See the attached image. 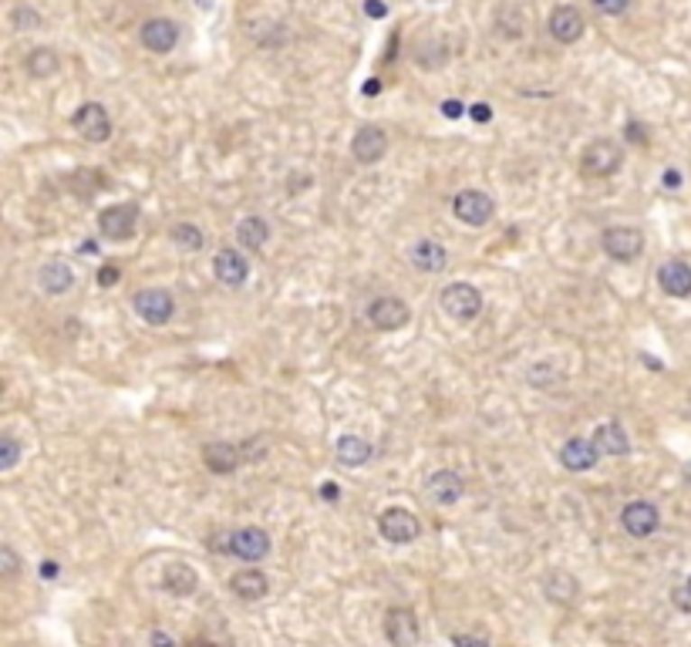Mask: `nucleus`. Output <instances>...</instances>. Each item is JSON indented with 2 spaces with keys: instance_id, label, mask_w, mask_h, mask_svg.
<instances>
[{
  "instance_id": "1",
  "label": "nucleus",
  "mask_w": 691,
  "mask_h": 647,
  "mask_svg": "<svg viewBox=\"0 0 691 647\" xmlns=\"http://www.w3.org/2000/svg\"><path fill=\"white\" fill-rule=\"evenodd\" d=\"M378 533L388 540V543H415L419 540V533H422V522H419V516L415 513H409V509H401V506H392V509H384L382 516H378Z\"/></svg>"
},
{
  "instance_id": "2",
  "label": "nucleus",
  "mask_w": 691,
  "mask_h": 647,
  "mask_svg": "<svg viewBox=\"0 0 691 647\" xmlns=\"http://www.w3.org/2000/svg\"><path fill=\"white\" fill-rule=\"evenodd\" d=\"M601 246L611 260L631 263V260H638L640 250H644V236H640V229L634 226H611L601 233Z\"/></svg>"
},
{
  "instance_id": "3",
  "label": "nucleus",
  "mask_w": 691,
  "mask_h": 647,
  "mask_svg": "<svg viewBox=\"0 0 691 647\" xmlns=\"http://www.w3.org/2000/svg\"><path fill=\"white\" fill-rule=\"evenodd\" d=\"M442 307L452 320H475L483 310V293L473 283H448L442 291Z\"/></svg>"
},
{
  "instance_id": "4",
  "label": "nucleus",
  "mask_w": 691,
  "mask_h": 647,
  "mask_svg": "<svg viewBox=\"0 0 691 647\" xmlns=\"http://www.w3.org/2000/svg\"><path fill=\"white\" fill-rule=\"evenodd\" d=\"M621 162H624V153H621V145L611 139H597L584 149V172H587V176H597V179L614 176L617 169H621Z\"/></svg>"
},
{
  "instance_id": "5",
  "label": "nucleus",
  "mask_w": 691,
  "mask_h": 647,
  "mask_svg": "<svg viewBox=\"0 0 691 647\" xmlns=\"http://www.w3.org/2000/svg\"><path fill=\"white\" fill-rule=\"evenodd\" d=\"M621 526H624V533L634 536V540H648V536L661 526V513L654 503L648 499H634L628 506L621 509Z\"/></svg>"
},
{
  "instance_id": "6",
  "label": "nucleus",
  "mask_w": 691,
  "mask_h": 647,
  "mask_svg": "<svg viewBox=\"0 0 691 647\" xmlns=\"http://www.w3.org/2000/svg\"><path fill=\"white\" fill-rule=\"evenodd\" d=\"M452 213H456V219H462L465 226H486L489 219L496 216V203L489 199L486 192L465 189L452 199Z\"/></svg>"
},
{
  "instance_id": "7",
  "label": "nucleus",
  "mask_w": 691,
  "mask_h": 647,
  "mask_svg": "<svg viewBox=\"0 0 691 647\" xmlns=\"http://www.w3.org/2000/svg\"><path fill=\"white\" fill-rule=\"evenodd\" d=\"M132 307L145 324H155V328L169 324L172 314H176V300H172L169 291H139L132 297Z\"/></svg>"
},
{
  "instance_id": "8",
  "label": "nucleus",
  "mask_w": 691,
  "mask_h": 647,
  "mask_svg": "<svg viewBox=\"0 0 691 647\" xmlns=\"http://www.w3.org/2000/svg\"><path fill=\"white\" fill-rule=\"evenodd\" d=\"M139 41L145 51L152 54H169L180 44V24L169 21V17H152L139 27Z\"/></svg>"
},
{
  "instance_id": "9",
  "label": "nucleus",
  "mask_w": 691,
  "mask_h": 647,
  "mask_svg": "<svg viewBox=\"0 0 691 647\" xmlns=\"http://www.w3.org/2000/svg\"><path fill=\"white\" fill-rule=\"evenodd\" d=\"M270 553V536L260 526H244L230 533V557L244 559V563H260Z\"/></svg>"
},
{
  "instance_id": "10",
  "label": "nucleus",
  "mask_w": 691,
  "mask_h": 647,
  "mask_svg": "<svg viewBox=\"0 0 691 647\" xmlns=\"http://www.w3.org/2000/svg\"><path fill=\"white\" fill-rule=\"evenodd\" d=\"M71 122H75V128L81 132V139H88V142L112 139V118H108V112H105L98 102H85L75 112Z\"/></svg>"
},
{
  "instance_id": "11",
  "label": "nucleus",
  "mask_w": 691,
  "mask_h": 647,
  "mask_svg": "<svg viewBox=\"0 0 691 647\" xmlns=\"http://www.w3.org/2000/svg\"><path fill=\"white\" fill-rule=\"evenodd\" d=\"M139 226V209L128 203H118V206H108L102 209L98 216V229H102V236L108 240H128L132 233Z\"/></svg>"
},
{
  "instance_id": "12",
  "label": "nucleus",
  "mask_w": 691,
  "mask_h": 647,
  "mask_svg": "<svg viewBox=\"0 0 691 647\" xmlns=\"http://www.w3.org/2000/svg\"><path fill=\"white\" fill-rule=\"evenodd\" d=\"M547 27H550V34L560 44H574V41L584 38V14L576 11L574 4H560V7H553L550 17H547Z\"/></svg>"
},
{
  "instance_id": "13",
  "label": "nucleus",
  "mask_w": 691,
  "mask_h": 647,
  "mask_svg": "<svg viewBox=\"0 0 691 647\" xmlns=\"http://www.w3.org/2000/svg\"><path fill=\"white\" fill-rule=\"evenodd\" d=\"M411 318V310L405 300H398V297H378L368 304V320H372L378 330H398L405 328Z\"/></svg>"
},
{
  "instance_id": "14",
  "label": "nucleus",
  "mask_w": 691,
  "mask_h": 647,
  "mask_svg": "<svg viewBox=\"0 0 691 647\" xmlns=\"http://www.w3.org/2000/svg\"><path fill=\"white\" fill-rule=\"evenodd\" d=\"M384 153H388V135H384V128L378 125H364L358 135H355V142H351V155H355V162L361 165L382 162Z\"/></svg>"
},
{
  "instance_id": "15",
  "label": "nucleus",
  "mask_w": 691,
  "mask_h": 647,
  "mask_svg": "<svg viewBox=\"0 0 691 647\" xmlns=\"http://www.w3.org/2000/svg\"><path fill=\"white\" fill-rule=\"evenodd\" d=\"M465 493V485L462 479L456 476L452 469H438L428 476V483H425V495H428V503H436V506H456Z\"/></svg>"
},
{
  "instance_id": "16",
  "label": "nucleus",
  "mask_w": 691,
  "mask_h": 647,
  "mask_svg": "<svg viewBox=\"0 0 691 647\" xmlns=\"http://www.w3.org/2000/svg\"><path fill=\"white\" fill-rule=\"evenodd\" d=\"M213 273L226 287H244L246 277H250V263H246V256L240 250H219L213 256Z\"/></svg>"
},
{
  "instance_id": "17",
  "label": "nucleus",
  "mask_w": 691,
  "mask_h": 647,
  "mask_svg": "<svg viewBox=\"0 0 691 647\" xmlns=\"http://www.w3.org/2000/svg\"><path fill=\"white\" fill-rule=\"evenodd\" d=\"M658 287L668 297H691V267L685 260H668L658 267Z\"/></svg>"
},
{
  "instance_id": "18",
  "label": "nucleus",
  "mask_w": 691,
  "mask_h": 647,
  "mask_svg": "<svg viewBox=\"0 0 691 647\" xmlns=\"http://www.w3.org/2000/svg\"><path fill=\"white\" fill-rule=\"evenodd\" d=\"M384 634H388V641L398 647L415 644V641H419L415 614H411V610H401V607H392L388 610V617H384Z\"/></svg>"
},
{
  "instance_id": "19",
  "label": "nucleus",
  "mask_w": 691,
  "mask_h": 647,
  "mask_svg": "<svg viewBox=\"0 0 691 647\" xmlns=\"http://www.w3.org/2000/svg\"><path fill=\"white\" fill-rule=\"evenodd\" d=\"M597 458H601V452H597L594 439H570V442L560 448V462H564V469H570V472L594 469Z\"/></svg>"
},
{
  "instance_id": "20",
  "label": "nucleus",
  "mask_w": 691,
  "mask_h": 647,
  "mask_svg": "<svg viewBox=\"0 0 691 647\" xmlns=\"http://www.w3.org/2000/svg\"><path fill=\"white\" fill-rule=\"evenodd\" d=\"M240 458L244 452L230 442H209L203 448V462L209 472H217V476H230V472L240 469Z\"/></svg>"
},
{
  "instance_id": "21",
  "label": "nucleus",
  "mask_w": 691,
  "mask_h": 647,
  "mask_svg": "<svg viewBox=\"0 0 691 647\" xmlns=\"http://www.w3.org/2000/svg\"><path fill=\"white\" fill-rule=\"evenodd\" d=\"M409 256H411V263H415V270H422V273H442L448 263L446 246L436 240H419L411 246Z\"/></svg>"
},
{
  "instance_id": "22",
  "label": "nucleus",
  "mask_w": 691,
  "mask_h": 647,
  "mask_svg": "<svg viewBox=\"0 0 691 647\" xmlns=\"http://www.w3.org/2000/svg\"><path fill=\"white\" fill-rule=\"evenodd\" d=\"M38 283H41V291L51 293V297L68 293L71 287H75V270L68 267L64 260H51V263H44V267H41Z\"/></svg>"
},
{
  "instance_id": "23",
  "label": "nucleus",
  "mask_w": 691,
  "mask_h": 647,
  "mask_svg": "<svg viewBox=\"0 0 691 647\" xmlns=\"http://www.w3.org/2000/svg\"><path fill=\"white\" fill-rule=\"evenodd\" d=\"M196 587H199V573L186 567V563H169L166 570H162V590L172 596H189L196 594Z\"/></svg>"
},
{
  "instance_id": "24",
  "label": "nucleus",
  "mask_w": 691,
  "mask_h": 647,
  "mask_svg": "<svg viewBox=\"0 0 691 647\" xmlns=\"http://www.w3.org/2000/svg\"><path fill=\"white\" fill-rule=\"evenodd\" d=\"M594 445H597V452L601 456H628L631 452V442H628V431L614 425V421H607V425H597L594 429Z\"/></svg>"
},
{
  "instance_id": "25",
  "label": "nucleus",
  "mask_w": 691,
  "mask_h": 647,
  "mask_svg": "<svg viewBox=\"0 0 691 647\" xmlns=\"http://www.w3.org/2000/svg\"><path fill=\"white\" fill-rule=\"evenodd\" d=\"M230 590L240 600H260V596H267L270 580L263 570H240L230 577Z\"/></svg>"
},
{
  "instance_id": "26",
  "label": "nucleus",
  "mask_w": 691,
  "mask_h": 647,
  "mask_svg": "<svg viewBox=\"0 0 691 647\" xmlns=\"http://www.w3.org/2000/svg\"><path fill=\"white\" fill-rule=\"evenodd\" d=\"M334 452H337V462L345 469H358V466H364L372 458V445L364 442L361 435H341L337 445H334Z\"/></svg>"
},
{
  "instance_id": "27",
  "label": "nucleus",
  "mask_w": 691,
  "mask_h": 647,
  "mask_svg": "<svg viewBox=\"0 0 691 647\" xmlns=\"http://www.w3.org/2000/svg\"><path fill=\"white\" fill-rule=\"evenodd\" d=\"M270 240V223L263 216H244L236 223V243H244V250H263Z\"/></svg>"
},
{
  "instance_id": "28",
  "label": "nucleus",
  "mask_w": 691,
  "mask_h": 647,
  "mask_svg": "<svg viewBox=\"0 0 691 647\" xmlns=\"http://www.w3.org/2000/svg\"><path fill=\"white\" fill-rule=\"evenodd\" d=\"M543 590H547V596H550V600H557V604H570V600L580 594L576 580L570 577V573H564V570H553L550 577L543 580Z\"/></svg>"
},
{
  "instance_id": "29",
  "label": "nucleus",
  "mask_w": 691,
  "mask_h": 647,
  "mask_svg": "<svg viewBox=\"0 0 691 647\" xmlns=\"http://www.w3.org/2000/svg\"><path fill=\"white\" fill-rule=\"evenodd\" d=\"M27 75L31 78H38V81H44V78H51L54 71H58V54L51 51V48H34V51L27 54Z\"/></svg>"
},
{
  "instance_id": "30",
  "label": "nucleus",
  "mask_w": 691,
  "mask_h": 647,
  "mask_svg": "<svg viewBox=\"0 0 691 647\" xmlns=\"http://www.w3.org/2000/svg\"><path fill=\"white\" fill-rule=\"evenodd\" d=\"M169 240L176 243L180 250H186V254H199V250H203V243H206V236H203V229L196 226V223H176V226H172V233H169Z\"/></svg>"
},
{
  "instance_id": "31",
  "label": "nucleus",
  "mask_w": 691,
  "mask_h": 647,
  "mask_svg": "<svg viewBox=\"0 0 691 647\" xmlns=\"http://www.w3.org/2000/svg\"><path fill=\"white\" fill-rule=\"evenodd\" d=\"M11 27L14 31H38L41 27V14L34 7H27V4H17L11 11Z\"/></svg>"
},
{
  "instance_id": "32",
  "label": "nucleus",
  "mask_w": 691,
  "mask_h": 647,
  "mask_svg": "<svg viewBox=\"0 0 691 647\" xmlns=\"http://www.w3.org/2000/svg\"><path fill=\"white\" fill-rule=\"evenodd\" d=\"M17 462H21V442H17L14 435H4V439H0V469L11 472Z\"/></svg>"
},
{
  "instance_id": "33",
  "label": "nucleus",
  "mask_w": 691,
  "mask_h": 647,
  "mask_svg": "<svg viewBox=\"0 0 691 647\" xmlns=\"http://www.w3.org/2000/svg\"><path fill=\"white\" fill-rule=\"evenodd\" d=\"M590 7L603 17H624L631 11V0H590Z\"/></svg>"
},
{
  "instance_id": "34",
  "label": "nucleus",
  "mask_w": 691,
  "mask_h": 647,
  "mask_svg": "<svg viewBox=\"0 0 691 647\" xmlns=\"http://www.w3.org/2000/svg\"><path fill=\"white\" fill-rule=\"evenodd\" d=\"M0 567H4V577H7V580H11L14 573H17V567H21V559H17V553H14L11 546L0 550Z\"/></svg>"
},
{
  "instance_id": "35",
  "label": "nucleus",
  "mask_w": 691,
  "mask_h": 647,
  "mask_svg": "<svg viewBox=\"0 0 691 647\" xmlns=\"http://www.w3.org/2000/svg\"><path fill=\"white\" fill-rule=\"evenodd\" d=\"M364 14H368L372 21H382L384 14H388V4H384V0H364Z\"/></svg>"
},
{
  "instance_id": "36",
  "label": "nucleus",
  "mask_w": 691,
  "mask_h": 647,
  "mask_svg": "<svg viewBox=\"0 0 691 647\" xmlns=\"http://www.w3.org/2000/svg\"><path fill=\"white\" fill-rule=\"evenodd\" d=\"M442 115H446V118H462V115H465V105L456 102V98H446V102H442Z\"/></svg>"
},
{
  "instance_id": "37",
  "label": "nucleus",
  "mask_w": 691,
  "mask_h": 647,
  "mask_svg": "<svg viewBox=\"0 0 691 647\" xmlns=\"http://www.w3.org/2000/svg\"><path fill=\"white\" fill-rule=\"evenodd\" d=\"M98 283H102V287H115L118 283V267H102L98 270Z\"/></svg>"
},
{
  "instance_id": "38",
  "label": "nucleus",
  "mask_w": 691,
  "mask_h": 647,
  "mask_svg": "<svg viewBox=\"0 0 691 647\" xmlns=\"http://www.w3.org/2000/svg\"><path fill=\"white\" fill-rule=\"evenodd\" d=\"M661 182H665V189L675 192V189L681 186V172H678V169H665V176H661Z\"/></svg>"
},
{
  "instance_id": "39",
  "label": "nucleus",
  "mask_w": 691,
  "mask_h": 647,
  "mask_svg": "<svg viewBox=\"0 0 691 647\" xmlns=\"http://www.w3.org/2000/svg\"><path fill=\"white\" fill-rule=\"evenodd\" d=\"M469 115H473L475 122H489V118H493V108H489L486 102H479V105H473V108H469Z\"/></svg>"
},
{
  "instance_id": "40",
  "label": "nucleus",
  "mask_w": 691,
  "mask_h": 647,
  "mask_svg": "<svg viewBox=\"0 0 691 647\" xmlns=\"http://www.w3.org/2000/svg\"><path fill=\"white\" fill-rule=\"evenodd\" d=\"M337 495H341L337 483H324V485H320V499H327V503H337Z\"/></svg>"
},
{
  "instance_id": "41",
  "label": "nucleus",
  "mask_w": 691,
  "mask_h": 647,
  "mask_svg": "<svg viewBox=\"0 0 691 647\" xmlns=\"http://www.w3.org/2000/svg\"><path fill=\"white\" fill-rule=\"evenodd\" d=\"M456 644H486V637L483 634H452Z\"/></svg>"
},
{
  "instance_id": "42",
  "label": "nucleus",
  "mask_w": 691,
  "mask_h": 647,
  "mask_svg": "<svg viewBox=\"0 0 691 647\" xmlns=\"http://www.w3.org/2000/svg\"><path fill=\"white\" fill-rule=\"evenodd\" d=\"M58 573H61V567H58L54 559H44V563H41V577H44V580H51V577H58Z\"/></svg>"
},
{
  "instance_id": "43",
  "label": "nucleus",
  "mask_w": 691,
  "mask_h": 647,
  "mask_svg": "<svg viewBox=\"0 0 691 647\" xmlns=\"http://www.w3.org/2000/svg\"><path fill=\"white\" fill-rule=\"evenodd\" d=\"M152 644H172V637L169 634H162V631H152V637H149Z\"/></svg>"
},
{
  "instance_id": "44",
  "label": "nucleus",
  "mask_w": 691,
  "mask_h": 647,
  "mask_svg": "<svg viewBox=\"0 0 691 647\" xmlns=\"http://www.w3.org/2000/svg\"><path fill=\"white\" fill-rule=\"evenodd\" d=\"M685 590H688V594H691V577H688V584H685Z\"/></svg>"
}]
</instances>
